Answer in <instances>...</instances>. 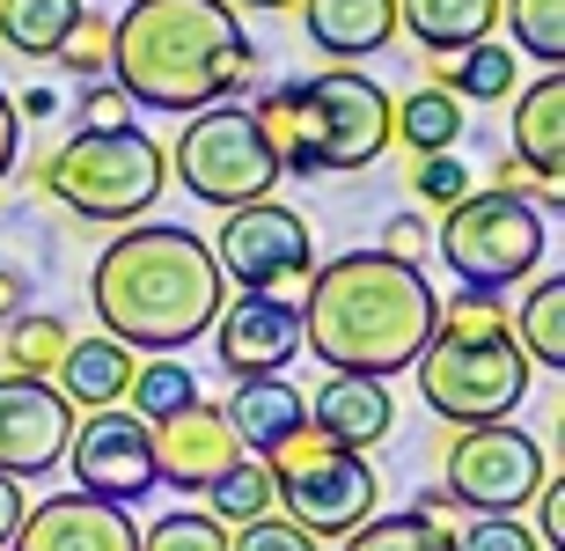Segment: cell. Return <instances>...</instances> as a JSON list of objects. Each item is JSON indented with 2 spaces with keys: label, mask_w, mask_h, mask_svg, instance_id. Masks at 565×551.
I'll return each mask as SVG.
<instances>
[{
  "label": "cell",
  "mask_w": 565,
  "mask_h": 551,
  "mask_svg": "<svg viewBox=\"0 0 565 551\" xmlns=\"http://www.w3.org/2000/svg\"><path fill=\"white\" fill-rule=\"evenodd\" d=\"M60 60H66V74H82V82H104V74H110V15H88V8H82L74 38L60 44Z\"/></svg>",
  "instance_id": "cell-34"
},
{
  "label": "cell",
  "mask_w": 565,
  "mask_h": 551,
  "mask_svg": "<svg viewBox=\"0 0 565 551\" xmlns=\"http://www.w3.org/2000/svg\"><path fill=\"white\" fill-rule=\"evenodd\" d=\"M301 30L331 60H367L397 38V0H301Z\"/></svg>",
  "instance_id": "cell-19"
},
{
  "label": "cell",
  "mask_w": 565,
  "mask_h": 551,
  "mask_svg": "<svg viewBox=\"0 0 565 551\" xmlns=\"http://www.w3.org/2000/svg\"><path fill=\"white\" fill-rule=\"evenodd\" d=\"M140 551H228V530H221L206 508H199V515L177 508V515H162V522L140 537Z\"/></svg>",
  "instance_id": "cell-33"
},
{
  "label": "cell",
  "mask_w": 565,
  "mask_h": 551,
  "mask_svg": "<svg viewBox=\"0 0 565 551\" xmlns=\"http://www.w3.org/2000/svg\"><path fill=\"white\" fill-rule=\"evenodd\" d=\"M440 464H448V492H456V508L470 515H522L551 478V448L514 420H478V426H456L448 448H440Z\"/></svg>",
  "instance_id": "cell-10"
},
{
  "label": "cell",
  "mask_w": 565,
  "mask_h": 551,
  "mask_svg": "<svg viewBox=\"0 0 565 551\" xmlns=\"http://www.w3.org/2000/svg\"><path fill=\"white\" fill-rule=\"evenodd\" d=\"M15 110H22V118H52L60 96H52V88H30V96H15Z\"/></svg>",
  "instance_id": "cell-44"
},
{
  "label": "cell",
  "mask_w": 565,
  "mask_h": 551,
  "mask_svg": "<svg viewBox=\"0 0 565 551\" xmlns=\"http://www.w3.org/2000/svg\"><path fill=\"white\" fill-rule=\"evenodd\" d=\"M412 515H419V522H434V530H448V522H456V492H448V486L419 492V500H412Z\"/></svg>",
  "instance_id": "cell-43"
},
{
  "label": "cell",
  "mask_w": 565,
  "mask_h": 551,
  "mask_svg": "<svg viewBox=\"0 0 565 551\" xmlns=\"http://www.w3.org/2000/svg\"><path fill=\"white\" fill-rule=\"evenodd\" d=\"M514 44H470V52H448V74H440V88L456 96V104H500V96H514Z\"/></svg>",
  "instance_id": "cell-27"
},
{
  "label": "cell",
  "mask_w": 565,
  "mask_h": 551,
  "mask_svg": "<svg viewBox=\"0 0 565 551\" xmlns=\"http://www.w3.org/2000/svg\"><path fill=\"white\" fill-rule=\"evenodd\" d=\"M462 126H470V110H462L440 82L412 88L404 104H390V140H404L412 155H456Z\"/></svg>",
  "instance_id": "cell-23"
},
{
  "label": "cell",
  "mask_w": 565,
  "mask_h": 551,
  "mask_svg": "<svg viewBox=\"0 0 565 551\" xmlns=\"http://www.w3.org/2000/svg\"><path fill=\"white\" fill-rule=\"evenodd\" d=\"M206 515L221 522V530H243V522H257V515H279V492H273L265 456H235V464L206 486Z\"/></svg>",
  "instance_id": "cell-25"
},
{
  "label": "cell",
  "mask_w": 565,
  "mask_h": 551,
  "mask_svg": "<svg viewBox=\"0 0 565 551\" xmlns=\"http://www.w3.org/2000/svg\"><path fill=\"white\" fill-rule=\"evenodd\" d=\"M404 184H412V199H419V206L448 213L456 199H470V191H478V170H470V162H456V155H412Z\"/></svg>",
  "instance_id": "cell-32"
},
{
  "label": "cell",
  "mask_w": 565,
  "mask_h": 551,
  "mask_svg": "<svg viewBox=\"0 0 565 551\" xmlns=\"http://www.w3.org/2000/svg\"><path fill=\"white\" fill-rule=\"evenodd\" d=\"M265 470H273L279 515H287L294 530H309L316 544L323 537H353L382 500V478L367 470V456L323 442L316 426H294L287 442L265 448Z\"/></svg>",
  "instance_id": "cell-7"
},
{
  "label": "cell",
  "mask_w": 565,
  "mask_h": 551,
  "mask_svg": "<svg viewBox=\"0 0 565 551\" xmlns=\"http://www.w3.org/2000/svg\"><path fill=\"white\" fill-rule=\"evenodd\" d=\"M66 464H74V486L110 500V508H140L154 492V426L104 404L74 420V442H66Z\"/></svg>",
  "instance_id": "cell-12"
},
{
  "label": "cell",
  "mask_w": 565,
  "mask_h": 551,
  "mask_svg": "<svg viewBox=\"0 0 565 551\" xmlns=\"http://www.w3.org/2000/svg\"><path fill=\"white\" fill-rule=\"evenodd\" d=\"M536 537H544V551H565V486H558V470H551L544 492H536Z\"/></svg>",
  "instance_id": "cell-37"
},
{
  "label": "cell",
  "mask_w": 565,
  "mask_h": 551,
  "mask_svg": "<svg viewBox=\"0 0 565 551\" xmlns=\"http://www.w3.org/2000/svg\"><path fill=\"white\" fill-rule=\"evenodd\" d=\"M250 66L257 44L228 0H132L126 15H110V82L126 88V104L191 118L228 104Z\"/></svg>",
  "instance_id": "cell-3"
},
{
  "label": "cell",
  "mask_w": 565,
  "mask_h": 551,
  "mask_svg": "<svg viewBox=\"0 0 565 551\" xmlns=\"http://www.w3.org/2000/svg\"><path fill=\"white\" fill-rule=\"evenodd\" d=\"M507 324H514V346H522L529 361L558 375L565 368V279H536V295L522 301V317H507Z\"/></svg>",
  "instance_id": "cell-28"
},
{
  "label": "cell",
  "mask_w": 565,
  "mask_h": 551,
  "mask_svg": "<svg viewBox=\"0 0 565 551\" xmlns=\"http://www.w3.org/2000/svg\"><path fill=\"white\" fill-rule=\"evenodd\" d=\"M206 251H213V265H221V279L243 287V295H279L287 279H309L316 273L309 221H301L294 206H279V199L228 206V221H221V235H213Z\"/></svg>",
  "instance_id": "cell-11"
},
{
  "label": "cell",
  "mask_w": 565,
  "mask_h": 551,
  "mask_svg": "<svg viewBox=\"0 0 565 551\" xmlns=\"http://www.w3.org/2000/svg\"><path fill=\"white\" fill-rule=\"evenodd\" d=\"M74 442V404L52 375H0V470L8 478H44L66 464Z\"/></svg>",
  "instance_id": "cell-13"
},
{
  "label": "cell",
  "mask_w": 565,
  "mask_h": 551,
  "mask_svg": "<svg viewBox=\"0 0 565 551\" xmlns=\"http://www.w3.org/2000/svg\"><path fill=\"white\" fill-rule=\"evenodd\" d=\"M132 368H140V361H132L118 339H74V346H66V361H60V398L82 404V412H104V404L126 398Z\"/></svg>",
  "instance_id": "cell-22"
},
{
  "label": "cell",
  "mask_w": 565,
  "mask_h": 551,
  "mask_svg": "<svg viewBox=\"0 0 565 551\" xmlns=\"http://www.w3.org/2000/svg\"><path fill=\"white\" fill-rule=\"evenodd\" d=\"M169 184L162 148L140 126H82L66 148L44 155V191L60 199L74 221H140Z\"/></svg>",
  "instance_id": "cell-6"
},
{
  "label": "cell",
  "mask_w": 565,
  "mask_h": 551,
  "mask_svg": "<svg viewBox=\"0 0 565 551\" xmlns=\"http://www.w3.org/2000/svg\"><path fill=\"white\" fill-rule=\"evenodd\" d=\"M74 22H82V0H0V44L22 60H60Z\"/></svg>",
  "instance_id": "cell-24"
},
{
  "label": "cell",
  "mask_w": 565,
  "mask_h": 551,
  "mask_svg": "<svg viewBox=\"0 0 565 551\" xmlns=\"http://www.w3.org/2000/svg\"><path fill=\"white\" fill-rule=\"evenodd\" d=\"M301 353V309L279 295H235L213 317V361L228 368V382L279 375Z\"/></svg>",
  "instance_id": "cell-14"
},
{
  "label": "cell",
  "mask_w": 565,
  "mask_h": 551,
  "mask_svg": "<svg viewBox=\"0 0 565 551\" xmlns=\"http://www.w3.org/2000/svg\"><path fill=\"white\" fill-rule=\"evenodd\" d=\"M22 508H30V500H22V478H8V470H0V551H8V537H15Z\"/></svg>",
  "instance_id": "cell-42"
},
{
  "label": "cell",
  "mask_w": 565,
  "mask_h": 551,
  "mask_svg": "<svg viewBox=\"0 0 565 551\" xmlns=\"http://www.w3.org/2000/svg\"><path fill=\"white\" fill-rule=\"evenodd\" d=\"M456 551H536V530H529L522 515H478L456 537Z\"/></svg>",
  "instance_id": "cell-35"
},
{
  "label": "cell",
  "mask_w": 565,
  "mask_h": 551,
  "mask_svg": "<svg viewBox=\"0 0 565 551\" xmlns=\"http://www.w3.org/2000/svg\"><path fill=\"white\" fill-rule=\"evenodd\" d=\"M500 22L536 66H565V0H500Z\"/></svg>",
  "instance_id": "cell-30"
},
{
  "label": "cell",
  "mask_w": 565,
  "mask_h": 551,
  "mask_svg": "<svg viewBox=\"0 0 565 551\" xmlns=\"http://www.w3.org/2000/svg\"><path fill=\"white\" fill-rule=\"evenodd\" d=\"M177 184L199 199V206H250V199H273L279 184V162L265 148V133H257L250 104H206L191 110L184 133H177V148L162 155Z\"/></svg>",
  "instance_id": "cell-8"
},
{
  "label": "cell",
  "mask_w": 565,
  "mask_h": 551,
  "mask_svg": "<svg viewBox=\"0 0 565 551\" xmlns=\"http://www.w3.org/2000/svg\"><path fill=\"white\" fill-rule=\"evenodd\" d=\"M345 551H456V530H434V522H419V515H367L353 537H345Z\"/></svg>",
  "instance_id": "cell-31"
},
{
  "label": "cell",
  "mask_w": 565,
  "mask_h": 551,
  "mask_svg": "<svg viewBox=\"0 0 565 551\" xmlns=\"http://www.w3.org/2000/svg\"><path fill=\"white\" fill-rule=\"evenodd\" d=\"M382 257H404V265H419V257H426V221H419V213H397V221L382 229Z\"/></svg>",
  "instance_id": "cell-39"
},
{
  "label": "cell",
  "mask_w": 565,
  "mask_h": 551,
  "mask_svg": "<svg viewBox=\"0 0 565 551\" xmlns=\"http://www.w3.org/2000/svg\"><path fill=\"white\" fill-rule=\"evenodd\" d=\"M221 420H228V434L250 448V456H265L273 442H287L294 426H309V398H301L287 375H250V382H235V398L221 404Z\"/></svg>",
  "instance_id": "cell-20"
},
{
  "label": "cell",
  "mask_w": 565,
  "mask_h": 551,
  "mask_svg": "<svg viewBox=\"0 0 565 551\" xmlns=\"http://www.w3.org/2000/svg\"><path fill=\"white\" fill-rule=\"evenodd\" d=\"M243 8H265V15H279V8H301V0H243Z\"/></svg>",
  "instance_id": "cell-45"
},
{
  "label": "cell",
  "mask_w": 565,
  "mask_h": 551,
  "mask_svg": "<svg viewBox=\"0 0 565 551\" xmlns=\"http://www.w3.org/2000/svg\"><path fill=\"white\" fill-rule=\"evenodd\" d=\"M15 551H140V522L126 508H110L96 492H52L38 508H22Z\"/></svg>",
  "instance_id": "cell-15"
},
{
  "label": "cell",
  "mask_w": 565,
  "mask_h": 551,
  "mask_svg": "<svg viewBox=\"0 0 565 551\" xmlns=\"http://www.w3.org/2000/svg\"><path fill=\"white\" fill-rule=\"evenodd\" d=\"M66 317H44V309H22L8 331H0V375H60L66 361Z\"/></svg>",
  "instance_id": "cell-26"
},
{
  "label": "cell",
  "mask_w": 565,
  "mask_h": 551,
  "mask_svg": "<svg viewBox=\"0 0 565 551\" xmlns=\"http://www.w3.org/2000/svg\"><path fill=\"white\" fill-rule=\"evenodd\" d=\"M15 155H22V110H15V96L0 88V184L15 170Z\"/></svg>",
  "instance_id": "cell-40"
},
{
  "label": "cell",
  "mask_w": 565,
  "mask_h": 551,
  "mask_svg": "<svg viewBox=\"0 0 565 551\" xmlns=\"http://www.w3.org/2000/svg\"><path fill=\"white\" fill-rule=\"evenodd\" d=\"M22 309H30V279H22L15 265H0V331H8Z\"/></svg>",
  "instance_id": "cell-41"
},
{
  "label": "cell",
  "mask_w": 565,
  "mask_h": 551,
  "mask_svg": "<svg viewBox=\"0 0 565 551\" xmlns=\"http://www.w3.org/2000/svg\"><path fill=\"white\" fill-rule=\"evenodd\" d=\"M243 456V442L228 434L221 404L191 398L184 412L154 420V486H177V492H206L221 470Z\"/></svg>",
  "instance_id": "cell-16"
},
{
  "label": "cell",
  "mask_w": 565,
  "mask_h": 551,
  "mask_svg": "<svg viewBox=\"0 0 565 551\" xmlns=\"http://www.w3.org/2000/svg\"><path fill=\"white\" fill-rule=\"evenodd\" d=\"M551 251V213H536V199L522 191H470L440 213V257L462 287H507L529 279L536 257Z\"/></svg>",
  "instance_id": "cell-9"
},
{
  "label": "cell",
  "mask_w": 565,
  "mask_h": 551,
  "mask_svg": "<svg viewBox=\"0 0 565 551\" xmlns=\"http://www.w3.org/2000/svg\"><path fill=\"white\" fill-rule=\"evenodd\" d=\"M199 398V382H191V368L177 361V353H147L140 368H132V382H126V412L132 420H169V412H184V404Z\"/></svg>",
  "instance_id": "cell-29"
},
{
  "label": "cell",
  "mask_w": 565,
  "mask_h": 551,
  "mask_svg": "<svg viewBox=\"0 0 565 551\" xmlns=\"http://www.w3.org/2000/svg\"><path fill=\"white\" fill-rule=\"evenodd\" d=\"M514 162L558 199V177H565V74L558 66H544L514 96Z\"/></svg>",
  "instance_id": "cell-18"
},
{
  "label": "cell",
  "mask_w": 565,
  "mask_h": 551,
  "mask_svg": "<svg viewBox=\"0 0 565 551\" xmlns=\"http://www.w3.org/2000/svg\"><path fill=\"white\" fill-rule=\"evenodd\" d=\"M228 551H316V537L294 530L287 515H257V522L228 530Z\"/></svg>",
  "instance_id": "cell-36"
},
{
  "label": "cell",
  "mask_w": 565,
  "mask_h": 551,
  "mask_svg": "<svg viewBox=\"0 0 565 551\" xmlns=\"http://www.w3.org/2000/svg\"><path fill=\"white\" fill-rule=\"evenodd\" d=\"M412 368H419L426 412L448 426L514 420V404L529 398V353L514 346L500 287H462L456 301H440L434 339H426V353Z\"/></svg>",
  "instance_id": "cell-5"
},
{
  "label": "cell",
  "mask_w": 565,
  "mask_h": 551,
  "mask_svg": "<svg viewBox=\"0 0 565 551\" xmlns=\"http://www.w3.org/2000/svg\"><path fill=\"white\" fill-rule=\"evenodd\" d=\"M88 301L104 339H118L126 353H184L213 331L228 279L206 235H191L184 221H126V235H110L88 273Z\"/></svg>",
  "instance_id": "cell-1"
},
{
  "label": "cell",
  "mask_w": 565,
  "mask_h": 551,
  "mask_svg": "<svg viewBox=\"0 0 565 551\" xmlns=\"http://www.w3.org/2000/svg\"><path fill=\"white\" fill-rule=\"evenodd\" d=\"M390 88L367 82L360 66H323L265 88L250 104L279 177H331V170H367L390 148Z\"/></svg>",
  "instance_id": "cell-4"
},
{
  "label": "cell",
  "mask_w": 565,
  "mask_h": 551,
  "mask_svg": "<svg viewBox=\"0 0 565 551\" xmlns=\"http://www.w3.org/2000/svg\"><path fill=\"white\" fill-rule=\"evenodd\" d=\"M309 426L323 434V442L367 456V448L397 426V412H390V390H382L375 375H323L309 390Z\"/></svg>",
  "instance_id": "cell-17"
},
{
  "label": "cell",
  "mask_w": 565,
  "mask_h": 551,
  "mask_svg": "<svg viewBox=\"0 0 565 551\" xmlns=\"http://www.w3.org/2000/svg\"><path fill=\"white\" fill-rule=\"evenodd\" d=\"M440 317L434 279L404 257L382 251H345L309 273V301H301V346L331 375H404L426 353Z\"/></svg>",
  "instance_id": "cell-2"
},
{
  "label": "cell",
  "mask_w": 565,
  "mask_h": 551,
  "mask_svg": "<svg viewBox=\"0 0 565 551\" xmlns=\"http://www.w3.org/2000/svg\"><path fill=\"white\" fill-rule=\"evenodd\" d=\"M492 22H500V0H397V30H412V44H426L440 60L484 44Z\"/></svg>",
  "instance_id": "cell-21"
},
{
  "label": "cell",
  "mask_w": 565,
  "mask_h": 551,
  "mask_svg": "<svg viewBox=\"0 0 565 551\" xmlns=\"http://www.w3.org/2000/svg\"><path fill=\"white\" fill-rule=\"evenodd\" d=\"M82 126H132V118H126V88L110 82V74L82 96Z\"/></svg>",
  "instance_id": "cell-38"
}]
</instances>
